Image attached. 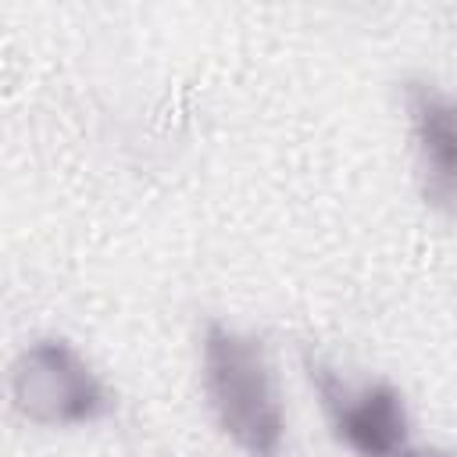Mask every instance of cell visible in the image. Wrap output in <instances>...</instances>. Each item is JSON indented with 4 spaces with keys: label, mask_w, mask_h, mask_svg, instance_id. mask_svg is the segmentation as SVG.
I'll return each instance as SVG.
<instances>
[{
    "label": "cell",
    "mask_w": 457,
    "mask_h": 457,
    "mask_svg": "<svg viewBox=\"0 0 457 457\" xmlns=\"http://www.w3.org/2000/svg\"><path fill=\"white\" fill-rule=\"evenodd\" d=\"M403 104L411 118L414 154L421 193L432 207H453V171H457V129H453V100L432 79H407Z\"/></svg>",
    "instance_id": "cell-4"
},
{
    "label": "cell",
    "mask_w": 457,
    "mask_h": 457,
    "mask_svg": "<svg viewBox=\"0 0 457 457\" xmlns=\"http://www.w3.org/2000/svg\"><path fill=\"white\" fill-rule=\"evenodd\" d=\"M204 393L221 432L246 457H282L286 407L257 336L221 321L204 325Z\"/></svg>",
    "instance_id": "cell-1"
},
{
    "label": "cell",
    "mask_w": 457,
    "mask_h": 457,
    "mask_svg": "<svg viewBox=\"0 0 457 457\" xmlns=\"http://www.w3.org/2000/svg\"><path fill=\"white\" fill-rule=\"evenodd\" d=\"M400 457H446L443 450H403Z\"/></svg>",
    "instance_id": "cell-5"
},
{
    "label": "cell",
    "mask_w": 457,
    "mask_h": 457,
    "mask_svg": "<svg viewBox=\"0 0 457 457\" xmlns=\"http://www.w3.org/2000/svg\"><path fill=\"white\" fill-rule=\"evenodd\" d=\"M303 368L321 396L332 436L346 450H353L357 457H400L407 450L411 418L396 386L389 382L353 386L332 364L311 353H303Z\"/></svg>",
    "instance_id": "cell-3"
},
{
    "label": "cell",
    "mask_w": 457,
    "mask_h": 457,
    "mask_svg": "<svg viewBox=\"0 0 457 457\" xmlns=\"http://www.w3.org/2000/svg\"><path fill=\"white\" fill-rule=\"evenodd\" d=\"M7 396L32 425H89L114 411V393L61 336L32 339L7 368Z\"/></svg>",
    "instance_id": "cell-2"
}]
</instances>
